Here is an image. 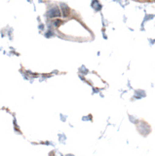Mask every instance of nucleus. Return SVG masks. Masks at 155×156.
<instances>
[]
</instances>
